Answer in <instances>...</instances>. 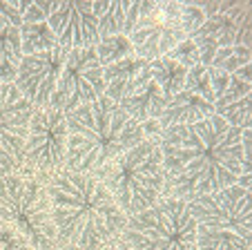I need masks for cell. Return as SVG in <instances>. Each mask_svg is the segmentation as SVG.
I'll use <instances>...</instances> for the list:
<instances>
[{"label":"cell","instance_id":"obj_1","mask_svg":"<svg viewBox=\"0 0 252 250\" xmlns=\"http://www.w3.org/2000/svg\"><path fill=\"white\" fill-rule=\"evenodd\" d=\"M165 172L163 197L190 201L237 183L250 175L243 163L241 128L212 114L192 125H172L157 134Z\"/></svg>","mask_w":252,"mask_h":250},{"label":"cell","instance_id":"obj_2","mask_svg":"<svg viewBox=\"0 0 252 250\" xmlns=\"http://www.w3.org/2000/svg\"><path fill=\"white\" fill-rule=\"evenodd\" d=\"M47 199L61 244L100 250L123 232L127 217L94 175L63 168L49 179Z\"/></svg>","mask_w":252,"mask_h":250},{"label":"cell","instance_id":"obj_3","mask_svg":"<svg viewBox=\"0 0 252 250\" xmlns=\"http://www.w3.org/2000/svg\"><path fill=\"white\" fill-rule=\"evenodd\" d=\"M67 118V159L65 170L96 175L145 139L143 125L136 123L119 103L107 96L85 103L65 114Z\"/></svg>","mask_w":252,"mask_h":250},{"label":"cell","instance_id":"obj_4","mask_svg":"<svg viewBox=\"0 0 252 250\" xmlns=\"http://www.w3.org/2000/svg\"><path fill=\"white\" fill-rule=\"evenodd\" d=\"M94 177L107 188L125 217L152 208L165 192V172L158 139L145 137L141 143L100 168Z\"/></svg>","mask_w":252,"mask_h":250},{"label":"cell","instance_id":"obj_5","mask_svg":"<svg viewBox=\"0 0 252 250\" xmlns=\"http://www.w3.org/2000/svg\"><path fill=\"white\" fill-rule=\"evenodd\" d=\"M196 250H252V192L230 185L188 201Z\"/></svg>","mask_w":252,"mask_h":250},{"label":"cell","instance_id":"obj_6","mask_svg":"<svg viewBox=\"0 0 252 250\" xmlns=\"http://www.w3.org/2000/svg\"><path fill=\"white\" fill-rule=\"evenodd\" d=\"M0 219L33 250H52L58 244L47 185L38 177L16 172L0 179Z\"/></svg>","mask_w":252,"mask_h":250},{"label":"cell","instance_id":"obj_7","mask_svg":"<svg viewBox=\"0 0 252 250\" xmlns=\"http://www.w3.org/2000/svg\"><path fill=\"white\" fill-rule=\"evenodd\" d=\"M121 239L129 250H196V226L188 201L161 197L152 208L127 217Z\"/></svg>","mask_w":252,"mask_h":250},{"label":"cell","instance_id":"obj_8","mask_svg":"<svg viewBox=\"0 0 252 250\" xmlns=\"http://www.w3.org/2000/svg\"><path fill=\"white\" fill-rule=\"evenodd\" d=\"M188 70L167 56L154 58L127 83L119 105L136 123L157 121L172 96L183 90Z\"/></svg>","mask_w":252,"mask_h":250},{"label":"cell","instance_id":"obj_9","mask_svg":"<svg viewBox=\"0 0 252 250\" xmlns=\"http://www.w3.org/2000/svg\"><path fill=\"white\" fill-rule=\"evenodd\" d=\"M205 23L192 34L201 65L210 67L217 49L248 45L250 47V5L248 2H199Z\"/></svg>","mask_w":252,"mask_h":250},{"label":"cell","instance_id":"obj_10","mask_svg":"<svg viewBox=\"0 0 252 250\" xmlns=\"http://www.w3.org/2000/svg\"><path fill=\"white\" fill-rule=\"evenodd\" d=\"M67 159V118L61 107L33 109L25 143V165L54 175L65 168Z\"/></svg>","mask_w":252,"mask_h":250},{"label":"cell","instance_id":"obj_11","mask_svg":"<svg viewBox=\"0 0 252 250\" xmlns=\"http://www.w3.org/2000/svg\"><path fill=\"white\" fill-rule=\"evenodd\" d=\"M186 38L181 29V2H152L134 25L127 40L134 56L154 61L167 56Z\"/></svg>","mask_w":252,"mask_h":250},{"label":"cell","instance_id":"obj_12","mask_svg":"<svg viewBox=\"0 0 252 250\" xmlns=\"http://www.w3.org/2000/svg\"><path fill=\"white\" fill-rule=\"evenodd\" d=\"M105 96L103 65L96 56V47H83L67 54L56 87V107L65 114L85 103Z\"/></svg>","mask_w":252,"mask_h":250},{"label":"cell","instance_id":"obj_13","mask_svg":"<svg viewBox=\"0 0 252 250\" xmlns=\"http://www.w3.org/2000/svg\"><path fill=\"white\" fill-rule=\"evenodd\" d=\"M33 105L14 83L0 85V179L25 168V143Z\"/></svg>","mask_w":252,"mask_h":250},{"label":"cell","instance_id":"obj_14","mask_svg":"<svg viewBox=\"0 0 252 250\" xmlns=\"http://www.w3.org/2000/svg\"><path fill=\"white\" fill-rule=\"evenodd\" d=\"M65 58L67 52L61 47L23 56L14 85L23 99L33 105V109L56 107V87Z\"/></svg>","mask_w":252,"mask_h":250},{"label":"cell","instance_id":"obj_15","mask_svg":"<svg viewBox=\"0 0 252 250\" xmlns=\"http://www.w3.org/2000/svg\"><path fill=\"white\" fill-rule=\"evenodd\" d=\"M58 47L67 54L83 47H96L100 43L98 18L94 16L92 2H54V9L47 18Z\"/></svg>","mask_w":252,"mask_h":250},{"label":"cell","instance_id":"obj_16","mask_svg":"<svg viewBox=\"0 0 252 250\" xmlns=\"http://www.w3.org/2000/svg\"><path fill=\"white\" fill-rule=\"evenodd\" d=\"M214 114L221 116L232 128L252 125V74L250 65L241 67L230 76L225 92L214 101Z\"/></svg>","mask_w":252,"mask_h":250},{"label":"cell","instance_id":"obj_17","mask_svg":"<svg viewBox=\"0 0 252 250\" xmlns=\"http://www.w3.org/2000/svg\"><path fill=\"white\" fill-rule=\"evenodd\" d=\"M214 114V103H208L201 96L192 94L188 90H181L172 96V101L165 105L161 116L157 118L158 130L172 128V125H192L203 118H210Z\"/></svg>","mask_w":252,"mask_h":250},{"label":"cell","instance_id":"obj_18","mask_svg":"<svg viewBox=\"0 0 252 250\" xmlns=\"http://www.w3.org/2000/svg\"><path fill=\"white\" fill-rule=\"evenodd\" d=\"M148 61H143L138 56H127L123 61H116L112 65L103 67V78H105V96L114 103H119L121 96H123L127 83L143 70Z\"/></svg>","mask_w":252,"mask_h":250},{"label":"cell","instance_id":"obj_19","mask_svg":"<svg viewBox=\"0 0 252 250\" xmlns=\"http://www.w3.org/2000/svg\"><path fill=\"white\" fill-rule=\"evenodd\" d=\"M20 61H23L20 29L14 25H7L0 29V85L14 83Z\"/></svg>","mask_w":252,"mask_h":250},{"label":"cell","instance_id":"obj_20","mask_svg":"<svg viewBox=\"0 0 252 250\" xmlns=\"http://www.w3.org/2000/svg\"><path fill=\"white\" fill-rule=\"evenodd\" d=\"M125 7L127 2L116 0V2H92L94 16L98 18V36H125Z\"/></svg>","mask_w":252,"mask_h":250},{"label":"cell","instance_id":"obj_21","mask_svg":"<svg viewBox=\"0 0 252 250\" xmlns=\"http://www.w3.org/2000/svg\"><path fill=\"white\" fill-rule=\"evenodd\" d=\"M20 47H23V56H32V54L56 49L58 40L54 36L52 27L47 25V20H43V23H25L20 27Z\"/></svg>","mask_w":252,"mask_h":250},{"label":"cell","instance_id":"obj_22","mask_svg":"<svg viewBox=\"0 0 252 250\" xmlns=\"http://www.w3.org/2000/svg\"><path fill=\"white\" fill-rule=\"evenodd\" d=\"M250 61H252V49L248 47V45H232V47L217 49L210 67L221 70V71H225V74H234V71H239L241 67L250 65Z\"/></svg>","mask_w":252,"mask_h":250},{"label":"cell","instance_id":"obj_23","mask_svg":"<svg viewBox=\"0 0 252 250\" xmlns=\"http://www.w3.org/2000/svg\"><path fill=\"white\" fill-rule=\"evenodd\" d=\"M96 56H98L100 65L107 67L116 61L134 56V52H132V45H129L127 36H112V38H103L96 45Z\"/></svg>","mask_w":252,"mask_h":250},{"label":"cell","instance_id":"obj_24","mask_svg":"<svg viewBox=\"0 0 252 250\" xmlns=\"http://www.w3.org/2000/svg\"><path fill=\"white\" fill-rule=\"evenodd\" d=\"M183 90L201 96L208 103H214V94H212V87H210V74H208V67H203V65H194L188 70Z\"/></svg>","mask_w":252,"mask_h":250},{"label":"cell","instance_id":"obj_25","mask_svg":"<svg viewBox=\"0 0 252 250\" xmlns=\"http://www.w3.org/2000/svg\"><path fill=\"white\" fill-rule=\"evenodd\" d=\"M203 23H205V14H203L199 2H190V0H188V2H181V29L188 38H190Z\"/></svg>","mask_w":252,"mask_h":250},{"label":"cell","instance_id":"obj_26","mask_svg":"<svg viewBox=\"0 0 252 250\" xmlns=\"http://www.w3.org/2000/svg\"><path fill=\"white\" fill-rule=\"evenodd\" d=\"M167 58H170V61H174V63H179V65L186 67V70H190V67H194V65H201L199 49H196V45L192 43V38L181 40V43H179L170 54H167Z\"/></svg>","mask_w":252,"mask_h":250},{"label":"cell","instance_id":"obj_27","mask_svg":"<svg viewBox=\"0 0 252 250\" xmlns=\"http://www.w3.org/2000/svg\"><path fill=\"white\" fill-rule=\"evenodd\" d=\"M0 250H33L14 228H9L0 219Z\"/></svg>","mask_w":252,"mask_h":250},{"label":"cell","instance_id":"obj_28","mask_svg":"<svg viewBox=\"0 0 252 250\" xmlns=\"http://www.w3.org/2000/svg\"><path fill=\"white\" fill-rule=\"evenodd\" d=\"M208 74H210V87H212L214 101H217L225 92V87H228L230 76H232V74H225V71L214 70V67H208Z\"/></svg>","mask_w":252,"mask_h":250},{"label":"cell","instance_id":"obj_29","mask_svg":"<svg viewBox=\"0 0 252 250\" xmlns=\"http://www.w3.org/2000/svg\"><path fill=\"white\" fill-rule=\"evenodd\" d=\"M0 16L9 25H14V27H18V29L23 27V14L11 5V0H0Z\"/></svg>","mask_w":252,"mask_h":250},{"label":"cell","instance_id":"obj_30","mask_svg":"<svg viewBox=\"0 0 252 250\" xmlns=\"http://www.w3.org/2000/svg\"><path fill=\"white\" fill-rule=\"evenodd\" d=\"M100 250H129V246L119 237V239H114L112 244H107L105 248H100Z\"/></svg>","mask_w":252,"mask_h":250},{"label":"cell","instance_id":"obj_31","mask_svg":"<svg viewBox=\"0 0 252 250\" xmlns=\"http://www.w3.org/2000/svg\"><path fill=\"white\" fill-rule=\"evenodd\" d=\"M52 250H83V248H78V246H74V244H61V241H58Z\"/></svg>","mask_w":252,"mask_h":250},{"label":"cell","instance_id":"obj_32","mask_svg":"<svg viewBox=\"0 0 252 250\" xmlns=\"http://www.w3.org/2000/svg\"><path fill=\"white\" fill-rule=\"evenodd\" d=\"M7 25H9V23H7V20L2 18V16H0V29H2V27H7Z\"/></svg>","mask_w":252,"mask_h":250}]
</instances>
